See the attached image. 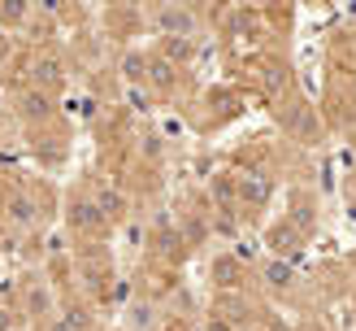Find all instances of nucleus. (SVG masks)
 <instances>
[{
	"instance_id": "obj_1",
	"label": "nucleus",
	"mask_w": 356,
	"mask_h": 331,
	"mask_svg": "<svg viewBox=\"0 0 356 331\" xmlns=\"http://www.w3.org/2000/svg\"><path fill=\"white\" fill-rule=\"evenodd\" d=\"M0 218H5L13 231H40V222H44L40 192H31L17 179H9L5 187H0Z\"/></svg>"
},
{
	"instance_id": "obj_2",
	"label": "nucleus",
	"mask_w": 356,
	"mask_h": 331,
	"mask_svg": "<svg viewBox=\"0 0 356 331\" xmlns=\"http://www.w3.org/2000/svg\"><path fill=\"white\" fill-rule=\"evenodd\" d=\"M148 26L156 35H165V40H195V31H200V13L191 5H156L148 13Z\"/></svg>"
},
{
	"instance_id": "obj_3",
	"label": "nucleus",
	"mask_w": 356,
	"mask_h": 331,
	"mask_svg": "<svg viewBox=\"0 0 356 331\" xmlns=\"http://www.w3.org/2000/svg\"><path fill=\"white\" fill-rule=\"evenodd\" d=\"M70 83V66L57 48H40L35 52V61H31V87H40V92H61V87Z\"/></svg>"
},
{
	"instance_id": "obj_4",
	"label": "nucleus",
	"mask_w": 356,
	"mask_h": 331,
	"mask_svg": "<svg viewBox=\"0 0 356 331\" xmlns=\"http://www.w3.org/2000/svg\"><path fill=\"white\" fill-rule=\"evenodd\" d=\"M65 222H70V231H83V236L104 231V214H100V205H96L92 192H79V197H70V214H65Z\"/></svg>"
},
{
	"instance_id": "obj_5",
	"label": "nucleus",
	"mask_w": 356,
	"mask_h": 331,
	"mask_svg": "<svg viewBox=\"0 0 356 331\" xmlns=\"http://www.w3.org/2000/svg\"><path fill=\"white\" fill-rule=\"evenodd\" d=\"M17 309L26 314V318H52L57 314V296H52V288L44 284V279H31V284H22V301H17Z\"/></svg>"
},
{
	"instance_id": "obj_6",
	"label": "nucleus",
	"mask_w": 356,
	"mask_h": 331,
	"mask_svg": "<svg viewBox=\"0 0 356 331\" xmlns=\"http://www.w3.org/2000/svg\"><path fill=\"white\" fill-rule=\"evenodd\" d=\"M261 284L270 288V292H287L296 284V266L287 257H265L261 261Z\"/></svg>"
},
{
	"instance_id": "obj_7",
	"label": "nucleus",
	"mask_w": 356,
	"mask_h": 331,
	"mask_svg": "<svg viewBox=\"0 0 356 331\" xmlns=\"http://www.w3.org/2000/svg\"><path fill=\"white\" fill-rule=\"evenodd\" d=\"M17 109H22L26 122H48L52 114H57V109H52V96L40 92V87H26V92L17 96Z\"/></svg>"
},
{
	"instance_id": "obj_8",
	"label": "nucleus",
	"mask_w": 356,
	"mask_h": 331,
	"mask_svg": "<svg viewBox=\"0 0 356 331\" xmlns=\"http://www.w3.org/2000/svg\"><path fill=\"white\" fill-rule=\"evenodd\" d=\"M270 249H274V257H287V261H291L300 249H305V236L296 231V222H282L278 231L270 236Z\"/></svg>"
},
{
	"instance_id": "obj_9",
	"label": "nucleus",
	"mask_w": 356,
	"mask_h": 331,
	"mask_svg": "<svg viewBox=\"0 0 356 331\" xmlns=\"http://www.w3.org/2000/svg\"><path fill=\"white\" fill-rule=\"evenodd\" d=\"M213 284H222V288L243 284V266H239V257H230V253H218V257H213Z\"/></svg>"
},
{
	"instance_id": "obj_10",
	"label": "nucleus",
	"mask_w": 356,
	"mask_h": 331,
	"mask_svg": "<svg viewBox=\"0 0 356 331\" xmlns=\"http://www.w3.org/2000/svg\"><path fill=\"white\" fill-rule=\"evenodd\" d=\"M122 79H127L131 87L148 79V57H144V52H139V48H131L127 57H122Z\"/></svg>"
},
{
	"instance_id": "obj_11",
	"label": "nucleus",
	"mask_w": 356,
	"mask_h": 331,
	"mask_svg": "<svg viewBox=\"0 0 356 331\" xmlns=\"http://www.w3.org/2000/svg\"><path fill=\"white\" fill-rule=\"evenodd\" d=\"M239 192H243V201L261 205V201H270V179H265V174H243V179H239Z\"/></svg>"
},
{
	"instance_id": "obj_12",
	"label": "nucleus",
	"mask_w": 356,
	"mask_h": 331,
	"mask_svg": "<svg viewBox=\"0 0 356 331\" xmlns=\"http://www.w3.org/2000/svg\"><path fill=\"white\" fill-rule=\"evenodd\" d=\"M31 17H35V9H31V5H0V26H5V31L26 26Z\"/></svg>"
},
{
	"instance_id": "obj_13",
	"label": "nucleus",
	"mask_w": 356,
	"mask_h": 331,
	"mask_svg": "<svg viewBox=\"0 0 356 331\" xmlns=\"http://www.w3.org/2000/svg\"><path fill=\"white\" fill-rule=\"evenodd\" d=\"M152 323H156V305L139 301V305L131 309V331H152Z\"/></svg>"
},
{
	"instance_id": "obj_14",
	"label": "nucleus",
	"mask_w": 356,
	"mask_h": 331,
	"mask_svg": "<svg viewBox=\"0 0 356 331\" xmlns=\"http://www.w3.org/2000/svg\"><path fill=\"white\" fill-rule=\"evenodd\" d=\"M204 331H235V327H230L226 318H222V314H213V318H209V327Z\"/></svg>"
}]
</instances>
